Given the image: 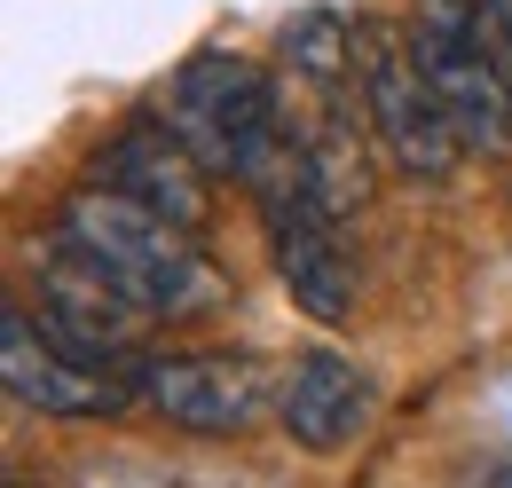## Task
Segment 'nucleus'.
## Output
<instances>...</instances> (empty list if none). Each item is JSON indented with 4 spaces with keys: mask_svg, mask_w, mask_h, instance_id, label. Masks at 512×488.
<instances>
[{
    "mask_svg": "<svg viewBox=\"0 0 512 488\" xmlns=\"http://www.w3.org/2000/svg\"><path fill=\"white\" fill-rule=\"evenodd\" d=\"M87 182L127 197V205H142V213H158V221H174V229H190V237H205V221H213V166H205L166 119L119 126V134L95 150Z\"/></svg>",
    "mask_w": 512,
    "mask_h": 488,
    "instance_id": "obj_8",
    "label": "nucleus"
},
{
    "mask_svg": "<svg viewBox=\"0 0 512 488\" xmlns=\"http://www.w3.org/2000/svg\"><path fill=\"white\" fill-rule=\"evenodd\" d=\"M355 87H363V119L379 126L386 158L402 174H418V182L457 174L465 142H457V126H449L442 95H434V79H426L402 24H355Z\"/></svg>",
    "mask_w": 512,
    "mask_h": 488,
    "instance_id": "obj_5",
    "label": "nucleus"
},
{
    "mask_svg": "<svg viewBox=\"0 0 512 488\" xmlns=\"http://www.w3.org/2000/svg\"><path fill=\"white\" fill-rule=\"evenodd\" d=\"M0 386H8V402L40 410V418H64V426L119 418L134 402V378L95 370L87 355H71L64 339H48V323L16 300L0 307Z\"/></svg>",
    "mask_w": 512,
    "mask_h": 488,
    "instance_id": "obj_7",
    "label": "nucleus"
},
{
    "mask_svg": "<svg viewBox=\"0 0 512 488\" xmlns=\"http://www.w3.org/2000/svg\"><path fill=\"white\" fill-rule=\"evenodd\" d=\"M489 40L497 32H489L481 0H418V16H410V48L426 63L457 142L481 150V158H505L512 150V79Z\"/></svg>",
    "mask_w": 512,
    "mask_h": 488,
    "instance_id": "obj_4",
    "label": "nucleus"
},
{
    "mask_svg": "<svg viewBox=\"0 0 512 488\" xmlns=\"http://www.w3.org/2000/svg\"><path fill=\"white\" fill-rule=\"evenodd\" d=\"M56 237L87 268H103L150 323H197V315L229 307V276L197 252L190 229H174V221H158V213H142L95 182L56 205Z\"/></svg>",
    "mask_w": 512,
    "mask_h": 488,
    "instance_id": "obj_1",
    "label": "nucleus"
},
{
    "mask_svg": "<svg viewBox=\"0 0 512 488\" xmlns=\"http://www.w3.org/2000/svg\"><path fill=\"white\" fill-rule=\"evenodd\" d=\"M253 205H260V229H268V252H276V276H284L292 307L339 331V323L355 315V260H347V244H339L347 221H331L316 197H308L300 158L260 189Z\"/></svg>",
    "mask_w": 512,
    "mask_h": 488,
    "instance_id": "obj_6",
    "label": "nucleus"
},
{
    "mask_svg": "<svg viewBox=\"0 0 512 488\" xmlns=\"http://www.w3.org/2000/svg\"><path fill=\"white\" fill-rule=\"evenodd\" d=\"M158 119L174 126L221 182L245 189V197H260V189L300 158V134L284 126L276 71H260L253 56H229V48H205V56L182 63Z\"/></svg>",
    "mask_w": 512,
    "mask_h": 488,
    "instance_id": "obj_2",
    "label": "nucleus"
},
{
    "mask_svg": "<svg viewBox=\"0 0 512 488\" xmlns=\"http://www.w3.org/2000/svg\"><path fill=\"white\" fill-rule=\"evenodd\" d=\"M300 174H308V197H316L331 221H355V213L371 205V158H363L347 111H323V119L300 134Z\"/></svg>",
    "mask_w": 512,
    "mask_h": 488,
    "instance_id": "obj_10",
    "label": "nucleus"
},
{
    "mask_svg": "<svg viewBox=\"0 0 512 488\" xmlns=\"http://www.w3.org/2000/svg\"><path fill=\"white\" fill-rule=\"evenodd\" d=\"M276 48H284V71H300V79H316V87L339 95V79L355 71V24L331 16V8H300L276 32Z\"/></svg>",
    "mask_w": 512,
    "mask_h": 488,
    "instance_id": "obj_11",
    "label": "nucleus"
},
{
    "mask_svg": "<svg viewBox=\"0 0 512 488\" xmlns=\"http://www.w3.org/2000/svg\"><path fill=\"white\" fill-rule=\"evenodd\" d=\"M8 488H32V481H8Z\"/></svg>",
    "mask_w": 512,
    "mask_h": 488,
    "instance_id": "obj_12",
    "label": "nucleus"
},
{
    "mask_svg": "<svg viewBox=\"0 0 512 488\" xmlns=\"http://www.w3.org/2000/svg\"><path fill=\"white\" fill-rule=\"evenodd\" d=\"M276 426H284V441H300L308 457H339V449H355L363 426H371V378L347 363V355H331V347L292 355V363H284Z\"/></svg>",
    "mask_w": 512,
    "mask_h": 488,
    "instance_id": "obj_9",
    "label": "nucleus"
},
{
    "mask_svg": "<svg viewBox=\"0 0 512 488\" xmlns=\"http://www.w3.org/2000/svg\"><path fill=\"white\" fill-rule=\"evenodd\" d=\"M134 402L190 433H253L284 402V370L245 347H142L127 363Z\"/></svg>",
    "mask_w": 512,
    "mask_h": 488,
    "instance_id": "obj_3",
    "label": "nucleus"
}]
</instances>
